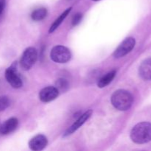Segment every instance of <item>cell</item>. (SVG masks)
Wrapping results in <instances>:
<instances>
[{
	"label": "cell",
	"instance_id": "obj_4",
	"mask_svg": "<svg viewBox=\"0 0 151 151\" xmlns=\"http://www.w3.org/2000/svg\"><path fill=\"white\" fill-rule=\"evenodd\" d=\"M38 53L33 47H29L24 52L20 60L21 67L24 70H29L34 65L37 60Z\"/></svg>",
	"mask_w": 151,
	"mask_h": 151
},
{
	"label": "cell",
	"instance_id": "obj_11",
	"mask_svg": "<svg viewBox=\"0 0 151 151\" xmlns=\"http://www.w3.org/2000/svg\"><path fill=\"white\" fill-rule=\"evenodd\" d=\"M139 74L145 81H151V58H147L141 63Z\"/></svg>",
	"mask_w": 151,
	"mask_h": 151
},
{
	"label": "cell",
	"instance_id": "obj_5",
	"mask_svg": "<svg viewBox=\"0 0 151 151\" xmlns=\"http://www.w3.org/2000/svg\"><path fill=\"white\" fill-rule=\"evenodd\" d=\"M5 78L13 88H19L22 86V81L18 74L16 63L6 69Z\"/></svg>",
	"mask_w": 151,
	"mask_h": 151
},
{
	"label": "cell",
	"instance_id": "obj_8",
	"mask_svg": "<svg viewBox=\"0 0 151 151\" xmlns=\"http://www.w3.org/2000/svg\"><path fill=\"white\" fill-rule=\"evenodd\" d=\"M47 139L45 136L38 134L29 141V147L32 150L39 151L47 145Z\"/></svg>",
	"mask_w": 151,
	"mask_h": 151
},
{
	"label": "cell",
	"instance_id": "obj_7",
	"mask_svg": "<svg viewBox=\"0 0 151 151\" xmlns=\"http://www.w3.org/2000/svg\"><path fill=\"white\" fill-rule=\"evenodd\" d=\"M59 91L56 87L48 86L44 88L39 93V99L44 103L54 100L58 96Z\"/></svg>",
	"mask_w": 151,
	"mask_h": 151
},
{
	"label": "cell",
	"instance_id": "obj_6",
	"mask_svg": "<svg viewBox=\"0 0 151 151\" xmlns=\"http://www.w3.org/2000/svg\"><path fill=\"white\" fill-rule=\"evenodd\" d=\"M136 44V41L132 37L127 38L122 41L120 45L117 47L116 50L114 52V56L116 58L124 57L127 54L130 52L134 48Z\"/></svg>",
	"mask_w": 151,
	"mask_h": 151
},
{
	"label": "cell",
	"instance_id": "obj_15",
	"mask_svg": "<svg viewBox=\"0 0 151 151\" xmlns=\"http://www.w3.org/2000/svg\"><path fill=\"white\" fill-rule=\"evenodd\" d=\"M55 87L58 91H65L69 87V84L66 80L63 79V78H60V79L57 80L55 83Z\"/></svg>",
	"mask_w": 151,
	"mask_h": 151
},
{
	"label": "cell",
	"instance_id": "obj_10",
	"mask_svg": "<svg viewBox=\"0 0 151 151\" xmlns=\"http://www.w3.org/2000/svg\"><path fill=\"white\" fill-rule=\"evenodd\" d=\"M19 125V121L16 118H10L0 126V134L7 135L16 129Z\"/></svg>",
	"mask_w": 151,
	"mask_h": 151
},
{
	"label": "cell",
	"instance_id": "obj_12",
	"mask_svg": "<svg viewBox=\"0 0 151 151\" xmlns=\"http://www.w3.org/2000/svg\"><path fill=\"white\" fill-rule=\"evenodd\" d=\"M115 76H116V71L115 70L111 71V72L106 74L104 76H103L100 79H99L98 83H97V86L100 88H104V87L107 86L113 81Z\"/></svg>",
	"mask_w": 151,
	"mask_h": 151
},
{
	"label": "cell",
	"instance_id": "obj_19",
	"mask_svg": "<svg viewBox=\"0 0 151 151\" xmlns=\"http://www.w3.org/2000/svg\"><path fill=\"white\" fill-rule=\"evenodd\" d=\"M93 1H99V0H93Z\"/></svg>",
	"mask_w": 151,
	"mask_h": 151
},
{
	"label": "cell",
	"instance_id": "obj_17",
	"mask_svg": "<svg viewBox=\"0 0 151 151\" xmlns=\"http://www.w3.org/2000/svg\"><path fill=\"white\" fill-rule=\"evenodd\" d=\"M83 18V15L81 13H77L75 16H73L72 20V24L73 26H76L78 24H80V22H81Z\"/></svg>",
	"mask_w": 151,
	"mask_h": 151
},
{
	"label": "cell",
	"instance_id": "obj_3",
	"mask_svg": "<svg viewBox=\"0 0 151 151\" xmlns=\"http://www.w3.org/2000/svg\"><path fill=\"white\" fill-rule=\"evenodd\" d=\"M70 51L68 48L63 46H55L52 48L50 52V58L54 62L59 63H64L71 59Z\"/></svg>",
	"mask_w": 151,
	"mask_h": 151
},
{
	"label": "cell",
	"instance_id": "obj_18",
	"mask_svg": "<svg viewBox=\"0 0 151 151\" xmlns=\"http://www.w3.org/2000/svg\"><path fill=\"white\" fill-rule=\"evenodd\" d=\"M4 7H5V0H0V21L2 17Z\"/></svg>",
	"mask_w": 151,
	"mask_h": 151
},
{
	"label": "cell",
	"instance_id": "obj_1",
	"mask_svg": "<svg viewBox=\"0 0 151 151\" xmlns=\"http://www.w3.org/2000/svg\"><path fill=\"white\" fill-rule=\"evenodd\" d=\"M131 139L137 144H145L151 141V123L143 122L138 123L133 128Z\"/></svg>",
	"mask_w": 151,
	"mask_h": 151
},
{
	"label": "cell",
	"instance_id": "obj_9",
	"mask_svg": "<svg viewBox=\"0 0 151 151\" xmlns=\"http://www.w3.org/2000/svg\"><path fill=\"white\" fill-rule=\"evenodd\" d=\"M91 114H92V110H88L87 111H86L85 113L83 115H81V116L77 119L76 122H75V123H74L73 125L66 131V132H65L63 136H64V137H67V136L73 134L75 131H77L80 127H81L84 123H85L86 121L88 120V118L91 116Z\"/></svg>",
	"mask_w": 151,
	"mask_h": 151
},
{
	"label": "cell",
	"instance_id": "obj_2",
	"mask_svg": "<svg viewBox=\"0 0 151 151\" xmlns=\"http://www.w3.org/2000/svg\"><path fill=\"white\" fill-rule=\"evenodd\" d=\"M111 100L115 109L124 111L128 110L131 107L134 102V97L129 91L119 89L112 94Z\"/></svg>",
	"mask_w": 151,
	"mask_h": 151
},
{
	"label": "cell",
	"instance_id": "obj_16",
	"mask_svg": "<svg viewBox=\"0 0 151 151\" xmlns=\"http://www.w3.org/2000/svg\"><path fill=\"white\" fill-rule=\"evenodd\" d=\"M10 106V100L7 97H0V111L5 110Z\"/></svg>",
	"mask_w": 151,
	"mask_h": 151
},
{
	"label": "cell",
	"instance_id": "obj_14",
	"mask_svg": "<svg viewBox=\"0 0 151 151\" xmlns=\"http://www.w3.org/2000/svg\"><path fill=\"white\" fill-rule=\"evenodd\" d=\"M47 9L41 7V8H38L34 10L32 13V14H31V18H32V20L38 22V21L43 20L47 16Z\"/></svg>",
	"mask_w": 151,
	"mask_h": 151
},
{
	"label": "cell",
	"instance_id": "obj_13",
	"mask_svg": "<svg viewBox=\"0 0 151 151\" xmlns=\"http://www.w3.org/2000/svg\"><path fill=\"white\" fill-rule=\"evenodd\" d=\"M71 10H72V7H69V8L66 9V10H65V11L63 12V13H62V14L60 15V16H59V17L55 21L54 23H53L51 25V27H50V30H49V32H50V33L54 32V31L55 30V29H57L59 26H60V24L63 22V20L66 19V17L68 16V14L70 13Z\"/></svg>",
	"mask_w": 151,
	"mask_h": 151
}]
</instances>
